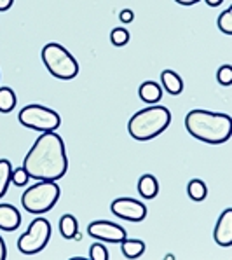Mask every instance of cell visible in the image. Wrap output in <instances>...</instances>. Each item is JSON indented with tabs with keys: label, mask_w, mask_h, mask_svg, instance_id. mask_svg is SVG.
<instances>
[{
	"label": "cell",
	"mask_w": 232,
	"mask_h": 260,
	"mask_svg": "<svg viewBox=\"0 0 232 260\" xmlns=\"http://www.w3.org/2000/svg\"><path fill=\"white\" fill-rule=\"evenodd\" d=\"M23 168L30 178L35 180H59L69 171L65 142L54 131L42 133L35 140L23 161Z\"/></svg>",
	"instance_id": "obj_1"
},
{
	"label": "cell",
	"mask_w": 232,
	"mask_h": 260,
	"mask_svg": "<svg viewBox=\"0 0 232 260\" xmlns=\"http://www.w3.org/2000/svg\"><path fill=\"white\" fill-rule=\"evenodd\" d=\"M185 127L190 137L210 145H222L232 137V119L222 112L190 110L185 115Z\"/></svg>",
	"instance_id": "obj_2"
},
{
	"label": "cell",
	"mask_w": 232,
	"mask_h": 260,
	"mask_svg": "<svg viewBox=\"0 0 232 260\" xmlns=\"http://www.w3.org/2000/svg\"><path fill=\"white\" fill-rule=\"evenodd\" d=\"M171 122V114L166 107L152 105L137 112L127 122V131L131 138L137 142H149L157 138L159 135L168 129Z\"/></svg>",
	"instance_id": "obj_3"
},
{
	"label": "cell",
	"mask_w": 232,
	"mask_h": 260,
	"mask_svg": "<svg viewBox=\"0 0 232 260\" xmlns=\"http://www.w3.org/2000/svg\"><path fill=\"white\" fill-rule=\"evenodd\" d=\"M42 61L47 72L61 81H72L79 75V63L69 49L58 42H49L42 49Z\"/></svg>",
	"instance_id": "obj_4"
},
{
	"label": "cell",
	"mask_w": 232,
	"mask_h": 260,
	"mask_svg": "<svg viewBox=\"0 0 232 260\" xmlns=\"http://www.w3.org/2000/svg\"><path fill=\"white\" fill-rule=\"evenodd\" d=\"M59 185L54 180H39V183L31 185L21 198L23 208L31 215L47 213L54 208L59 199Z\"/></svg>",
	"instance_id": "obj_5"
},
{
	"label": "cell",
	"mask_w": 232,
	"mask_h": 260,
	"mask_svg": "<svg viewBox=\"0 0 232 260\" xmlns=\"http://www.w3.org/2000/svg\"><path fill=\"white\" fill-rule=\"evenodd\" d=\"M18 121L28 129L47 133V131L58 129L59 124H61V117H59L58 112L47 109L44 105H26L25 109L19 110Z\"/></svg>",
	"instance_id": "obj_6"
},
{
	"label": "cell",
	"mask_w": 232,
	"mask_h": 260,
	"mask_svg": "<svg viewBox=\"0 0 232 260\" xmlns=\"http://www.w3.org/2000/svg\"><path fill=\"white\" fill-rule=\"evenodd\" d=\"M51 234H53L51 223L46 218H35L30 223L26 233L18 239V250L23 255L41 253L44 248L47 246V243H49Z\"/></svg>",
	"instance_id": "obj_7"
},
{
	"label": "cell",
	"mask_w": 232,
	"mask_h": 260,
	"mask_svg": "<svg viewBox=\"0 0 232 260\" xmlns=\"http://www.w3.org/2000/svg\"><path fill=\"white\" fill-rule=\"evenodd\" d=\"M110 210L115 217L127 222H143L147 218V206L131 198H119L110 205Z\"/></svg>",
	"instance_id": "obj_8"
},
{
	"label": "cell",
	"mask_w": 232,
	"mask_h": 260,
	"mask_svg": "<svg viewBox=\"0 0 232 260\" xmlns=\"http://www.w3.org/2000/svg\"><path fill=\"white\" fill-rule=\"evenodd\" d=\"M87 234L94 239H100V241L105 243H121L126 239V231L124 227L117 225L114 222H107V220H96V222H91L89 227H87Z\"/></svg>",
	"instance_id": "obj_9"
},
{
	"label": "cell",
	"mask_w": 232,
	"mask_h": 260,
	"mask_svg": "<svg viewBox=\"0 0 232 260\" xmlns=\"http://www.w3.org/2000/svg\"><path fill=\"white\" fill-rule=\"evenodd\" d=\"M215 243L223 248L232 246V208L222 211V215L218 217L217 227H215L213 233Z\"/></svg>",
	"instance_id": "obj_10"
},
{
	"label": "cell",
	"mask_w": 232,
	"mask_h": 260,
	"mask_svg": "<svg viewBox=\"0 0 232 260\" xmlns=\"http://www.w3.org/2000/svg\"><path fill=\"white\" fill-rule=\"evenodd\" d=\"M21 225V213L13 205H0V229L13 233Z\"/></svg>",
	"instance_id": "obj_11"
},
{
	"label": "cell",
	"mask_w": 232,
	"mask_h": 260,
	"mask_svg": "<svg viewBox=\"0 0 232 260\" xmlns=\"http://www.w3.org/2000/svg\"><path fill=\"white\" fill-rule=\"evenodd\" d=\"M138 94L142 102L149 103V105H155L162 98V87L154 81H145L140 86Z\"/></svg>",
	"instance_id": "obj_12"
},
{
	"label": "cell",
	"mask_w": 232,
	"mask_h": 260,
	"mask_svg": "<svg viewBox=\"0 0 232 260\" xmlns=\"http://www.w3.org/2000/svg\"><path fill=\"white\" fill-rule=\"evenodd\" d=\"M161 81H162V87L168 91L170 94L177 96L183 91V81L182 77L173 70H164L161 72Z\"/></svg>",
	"instance_id": "obj_13"
},
{
	"label": "cell",
	"mask_w": 232,
	"mask_h": 260,
	"mask_svg": "<svg viewBox=\"0 0 232 260\" xmlns=\"http://www.w3.org/2000/svg\"><path fill=\"white\" fill-rule=\"evenodd\" d=\"M138 192L142 198L145 199H154L159 194V182L154 175H143L138 180Z\"/></svg>",
	"instance_id": "obj_14"
},
{
	"label": "cell",
	"mask_w": 232,
	"mask_h": 260,
	"mask_svg": "<svg viewBox=\"0 0 232 260\" xmlns=\"http://www.w3.org/2000/svg\"><path fill=\"white\" fill-rule=\"evenodd\" d=\"M121 250L126 258H138L145 253V243L142 239H124L121 241Z\"/></svg>",
	"instance_id": "obj_15"
},
{
	"label": "cell",
	"mask_w": 232,
	"mask_h": 260,
	"mask_svg": "<svg viewBox=\"0 0 232 260\" xmlns=\"http://www.w3.org/2000/svg\"><path fill=\"white\" fill-rule=\"evenodd\" d=\"M59 233L65 239H74L75 234L79 233V223L74 215H63L59 218Z\"/></svg>",
	"instance_id": "obj_16"
},
{
	"label": "cell",
	"mask_w": 232,
	"mask_h": 260,
	"mask_svg": "<svg viewBox=\"0 0 232 260\" xmlns=\"http://www.w3.org/2000/svg\"><path fill=\"white\" fill-rule=\"evenodd\" d=\"M187 194H189V198L192 199V201H195V203L205 201L206 196H208L206 183L203 182V180H199V178L190 180L189 185H187Z\"/></svg>",
	"instance_id": "obj_17"
},
{
	"label": "cell",
	"mask_w": 232,
	"mask_h": 260,
	"mask_svg": "<svg viewBox=\"0 0 232 260\" xmlns=\"http://www.w3.org/2000/svg\"><path fill=\"white\" fill-rule=\"evenodd\" d=\"M16 94L11 87H0V114H9L16 107Z\"/></svg>",
	"instance_id": "obj_18"
},
{
	"label": "cell",
	"mask_w": 232,
	"mask_h": 260,
	"mask_svg": "<svg viewBox=\"0 0 232 260\" xmlns=\"http://www.w3.org/2000/svg\"><path fill=\"white\" fill-rule=\"evenodd\" d=\"M11 173H13V165L7 159H0V199L6 196L11 183Z\"/></svg>",
	"instance_id": "obj_19"
},
{
	"label": "cell",
	"mask_w": 232,
	"mask_h": 260,
	"mask_svg": "<svg viewBox=\"0 0 232 260\" xmlns=\"http://www.w3.org/2000/svg\"><path fill=\"white\" fill-rule=\"evenodd\" d=\"M110 42L114 44L115 47H122L126 46L127 42H129V31L126 30V28H114L110 34Z\"/></svg>",
	"instance_id": "obj_20"
},
{
	"label": "cell",
	"mask_w": 232,
	"mask_h": 260,
	"mask_svg": "<svg viewBox=\"0 0 232 260\" xmlns=\"http://www.w3.org/2000/svg\"><path fill=\"white\" fill-rule=\"evenodd\" d=\"M217 25H218V28H220V30H222L225 35H232V7H229V9H225L222 14L218 16Z\"/></svg>",
	"instance_id": "obj_21"
},
{
	"label": "cell",
	"mask_w": 232,
	"mask_h": 260,
	"mask_svg": "<svg viewBox=\"0 0 232 260\" xmlns=\"http://www.w3.org/2000/svg\"><path fill=\"white\" fill-rule=\"evenodd\" d=\"M30 180V175L26 173L25 168H13V173H11V183H14L16 187H25Z\"/></svg>",
	"instance_id": "obj_22"
},
{
	"label": "cell",
	"mask_w": 232,
	"mask_h": 260,
	"mask_svg": "<svg viewBox=\"0 0 232 260\" xmlns=\"http://www.w3.org/2000/svg\"><path fill=\"white\" fill-rule=\"evenodd\" d=\"M89 258L91 260H109V250L102 243H94L89 248Z\"/></svg>",
	"instance_id": "obj_23"
},
{
	"label": "cell",
	"mask_w": 232,
	"mask_h": 260,
	"mask_svg": "<svg viewBox=\"0 0 232 260\" xmlns=\"http://www.w3.org/2000/svg\"><path fill=\"white\" fill-rule=\"evenodd\" d=\"M217 81L222 86H230L232 84V67L230 65H222L217 72Z\"/></svg>",
	"instance_id": "obj_24"
},
{
	"label": "cell",
	"mask_w": 232,
	"mask_h": 260,
	"mask_svg": "<svg viewBox=\"0 0 232 260\" xmlns=\"http://www.w3.org/2000/svg\"><path fill=\"white\" fill-rule=\"evenodd\" d=\"M119 19H121L122 23H131L135 19V13L131 9H122L121 13H119Z\"/></svg>",
	"instance_id": "obj_25"
},
{
	"label": "cell",
	"mask_w": 232,
	"mask_h": 260,
	"mask_svg": "<svg viewBox=\"0 0 232 260\" xmlns=\"http://www.w3.org/2000/svg\"><path fill=\"white\" fill-rule=\"evenodd\" d=\"M14 0H0V13H6L13 7Z\"/></svg>",
	"instance_id": "obj_26"
},
{
	"label": "cell",
	"mask_w": 232,
	"mask_h": 260,
	"mask_svg": "<svg viewBox=\"0 0 232 260\" xmlns=\"http://www.w3.org/2000/svg\"><path fill=\"white\" fill-rule=\"evenodd\" d=\"M6 258H7V248H6L4 239L0 238V260H6Z\"/></svg>",
	"instance_id": "obj_27"
},
{
	"label": "cell",
	"mask_w": 232,
	"mask_h": 260,
	"mask_svg": "<svg viewBox=\"0 0 232 260\" xmlns=\"http://www.w3.org/2000/svg\"><path fill=\"white\" fill-rule=\"evenodd\" d=\"M177 4H180V6H194V4L201 2V0H175Z\"/></svg>",
	"instance_id": "obj_28"
},
{
	"label": "cell",
	"mask_w": 232,
	"mask_h": 260,
	"mask_svg": "<svg viewBox=\"0 0 232 260\" xmlns=\"http://www.w3.org/2000/svg\"><path fill=\"white\" fill-rule=\"evenodd\" d=\"M205 2H206V4H208V6H210V7H218L220 4L223 2V0H205Z\"/></svg>",
	"instance_id": "obj_29"
}]
</instances>
